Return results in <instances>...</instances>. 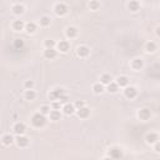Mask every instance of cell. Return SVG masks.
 Instances as JSON below:
<instances>
[{"instance_id": "obj_31", "label": "cell", "mask_w": 160, "mask_h": 160, "mask_svg": "<svg viewBox=\"0 0 160 160\" xmlns=\"http://www.w3.org/2000/svg\"><path fill=\"white\" fill-rule=\"evenodd\" d=\"M14 48L20 50V49H23L24 48V40L23 39H15L14 40Z\"/></svg>"}, {"instance_id": "obj_15", "label": "cell", "mask_w": 160, "mask_h": 160, "mask_svg": "<svg viewBox=\"0 0 160 160\" xmlns=\"http://www.w3.org/2000/svg\"><path fill=\"white\" fill-rule=\"evenodd\" d=\"M65 35L68 39H74L78 35V29L75 26H68L65 30Z\"/></svg>"}, {"instance_id": "obj_5", "label": "cell", "mask_w": 160, "mask_h": 160, "mask_svg": "<svg viewBox=\"0 0 160 160\" xmlns=\"http://www.w3.org/2000/svg\"><path fill=\"white\" fill-rule=\"evenodd\" d=\"M15 143L19 148H28L29 144H30V140H29V138L25 136L24 134L23 135H18L16 136V139H15Z\"/></svg>"}, {"instance_id": "obj_12", "label": "cell", "mask_w": 160, "mask_h": 160, "mask_svg": "<svg viewBox=\"0 0 160 160\" xmlns=\"http://www.w3.org/2000/svg\"><path fill=\"white\" fill-rule=\"evenodd\" d=\"M56 49H58L60 53H68L69 49H70L69 41H66V40H60L58 44H56Z\"/></svg>"}, {"instance_id": "obj_33", "label": "cell", "mask_w": 160, "mask_h": 160, "mask_svg": "<svg viewBox=\"0 0 160 160\" xmlns=\"http://www.w3.org/2000/svg\"><path fill=\"white\" fill-rule=\"evenodd\" d=\"M50 111H51V106H49V105H43L40 108V113L44 115H49Z\"/></svg>"}, {"instance_id": "obj_16", "label": "cell", "mask_w": 160, "mask_h": 160, "mask_svg": "<svg viewBox=\"0 0 160 160\" xmlns=\"http://www.w3.org/2000/svg\"><path fill=\"white\" fill-rule=\"evenodd\" d=\"M116 84H118L120 88H126L128 85H129V78L125 75H120L116 78Z\"/></svg>"}, {"instance_id": "obj_27", "label": "cell", "mask_w": 160, "mask_h": 160, "mask_svg": "<svg viewBox=\"0 0 160 160\" xmlns=\"http://www.w3.org/2000/svg\"><path fill=\"white\" fill-rule=\"evenodd\" d=\"M111 81H113V78H111L110 74H103V75L100 77V83L104 84V85H108Z\"/></svg>"}, {"instance_id": "obj_20", "label": "cell", "mask_w": 160, "mask_h": 160, "mask_svg": "<svg viewBox=\"0 0 160 160\" xmlns=\"http://www.w3.org/2000/svg\"><path fill=\"white\" fill-rule=\"evenodd\" d=\"M14 141H15V139L13 138V135H10V134H5V135H3V138H2V143H3L5 146L12 145Z\"/></svg>"}, {"instance_id": "obj_36", "label": "cell", "mask_w": 160, "mask_h": 160, "mask_svg": "<svg viewBox=\"0 0 160 160\" xmlns=\"http://www.w3.org/2000/svg\"><path fill=\"white\" fill-rule=\"evenodd\" d=\"M69 100H70V99H69V97H68V95H65V94H64L63 97L59 99V101H60L61 104H66V103H69Z\"/></svg>"}, {"instance_id": "obj_14", "label": "cell", "mask_w": 160, "mask_h": 160, "mask_svg": "<svg viewBox=\"0 0 160 160\" xmlns=\"http://www.w3.org/2000/svg\"><path fill=\"white\" fill-rule=\"evenodd\" d=\"M77 114H78V116L80 119H87L88 116L90 115V109L87 108V106H83V108L77 110Z\"/></svg>"}, {"instance_id": "obj_25", "label": "cell", "mask_w": 160, "mask_h": 160, "mask_svg": "<svg viewBox=\"0 0 160 160\" xmlns=\"http://www.w3.org/2000/svg\"><path fill=\"white\" fill-rule=\"evenodd\" d=\"M25 31H26L28 34L35 33V31H36V24L33 23V21H29V23H26V25H25Z\"/></svg>"}, {"instance_id": "obj_13", "label": "cell", "mask_w": 160, "mask_h": 160, "mask_svg": "<svg viewBox=\"0 0 160 160\" xmlns=\"http://www.w3.org/2000/svg\"><path fill=\"white\" fill-rule=\"evenodd\" d=\"M131 68L134 69V70H141L143 68H144V60L143 59H140V58H135V59H133L131 60Z\"/></svg>"}, {"instance_id": "obj_21", "label": "cell", "mask_w": 160, "mask_h": 160, "mask_svg": "<svg viewBox=\"0 0 160 160\" xmlns=\"http://www.w3.org/2000/svg\"><path fill=\"white\" fill-rule=\"evenodd\" d=\"M49 118H50V120H53V121L60 120V119H61V111H60V110H55V109H51V111H50V114H49Z\"/></svg>"}, {"instance_id": "obj_35", "label": "cell", "mask_w": 160, "mask_h": 160, "mask_svg": "<svg viewBox=\"0 0 160 160\" xmlns=\"http://www.w3.org/2000/svg\"><path fill=\"white\" fill-rule=\"evenodd\" d=\"M61 108V103L59 100H55V101H53L51 103V109H55V110H60Z\"/></svg>"}, {"instance_id": "obj_4", "label": "cell", "mask_w": 160, "mask_h": 160, "mask_svg": "<svg viewBox=\"0 0 160 160\" xmlns=\"http://www.w3.org/2000/svg\"><path fill=\"white\" fill-rule=\"evenodd\" d=\"M124 95H125V98L129 99V100L135 99L138 97V90L135 87H126L124 89Z\"/></svg>"}, {"instance_id": "obj_23", "label": "cell", "mask_w": 160, "mask_h": 160, "mask_svg": "<svg viewBox=\"0 0 160 160\" xmlns=\"http://www.w3.org/2000/svg\"><path fill=\"white\" fill-rule=\"evenodd\" d=\"M119 85L116 84V81H111L110 84H108L106 85V90H108L109 93H111V94H115V93H118V90H119Z\"/></svg>"}, {"instance_id": "obj_34", "label": "cell", "mask_w": 160, "mask_h": 160, "mask_svg": "<svg viewBox=\"0 0 160 160\" xmlns=\"http://www.w3.org/2000/svg\"><path fill=\"white\" fill-rule=\"evenodd\" d=\"M24 88H25L26 90H28V89H33V88H34V81H33V80H25Z\"/></svg>"}, {"instance_id": "obj_32", "label": "cell", "mask_w": 160, "mask_h": 160, "mask_svg": "<svg viewBox=\"0 0 160 160\" xmlns=\"http://www.w3.org/2000/svg\"><path fill=\"white\" fill-rule=\"evenodd\" d=\"M44 46L45 48H55L56 46V43L53 40V39H46L44 41Z\"/></svg>"}, {"instance_id": "obj_38", "label": "cell", "mask_w": 160, "mask_h": 160, "mask_svg": "<svg viewBox=\"0 0 160 160\" xmlns=\"http://www.w3.org/2000/svg\"><path fill=\"white\" fill-rule=\"evenodd\" d=\"M154 150L156 153H160V140H158L155 144H154Z\"/></svg>"}, {"instance_id": "obj_1", "label": "cell", "mask_w": 160, "mask_h": 160, "mask_svg": "<svg viewBox=\"0 0 160 160\" xmlns=\"http://www.w3.org/2000/svg\"><path fill=\"white\" fill-rule=\"evenodd\" d=\"M31 125H33L34 128H43V126H45L46 125V115L44 114H41V113H35L33 116H31Z\"/></svg>"}, {"instance_id": "obj_26", "label": "cell", "mask_w": 160, "mask_h": 160, "mask_svg": "<svg viewBox=\"0 0 160 160\" xmlns=\"http://www.w3.org/2000/svg\"><path fill=\"white\" fill-rule=\"evenodd\" d=\"M104 90H105L104 84H101V83H97L93 85V91L95 94H101V93H104Z\"/></svg>"}, {"instance_id": "obj_8", "label": "cell", "mask_w": 160, "mask_h": 160, "mask_svg": "<svg viewBox=\"0 0 160 160\" xmlns=\"http://www.w3.org/2000/svg\"><path fill=\"white\" fill-rule=\"evenodd\" d=\"M90 54V49L87 45H80L77 48V55L79 58H87Z\"/></svg>"}, {"instance_id": "obj_9", "label": "cell", "mask_w": 160, "mask_h": 160, "mask_svg": "<svg viewBox=\"0 0 160 160\" xmlns=\"http://www.w3.org/2000/svg\"><path fill=\"white\" fill-rule=\"evenodd\" d=\"M109 156L111 159H121L123 158V150L118 146H114L109 150Z\"/></svg>"}, {"instance_id": "obj_39", "label": "cell", "mask_w": 160, "mask_h": 160, "mask_svg": "<svg viewBox=\"0 0 160 160\" xmlns=\"http://www.w3.org/2000/svg\"><path fill=\"white\" fill-rule=\"evenodd\" d=\"M156 35L160 38V26H158V28H156Z\"/></svg>"}, {"instance_id": "obj_3", "label": "cell", "mask_w": 160, "mask_h": 160, "mask_svg": "<svg viewBox=\"0 0 160 160\" xmlns=\"http://www.w3.org/2000/svg\"><path fill=\"white\" fill-rule=\"evenodd\" d=\"M65 94V90H64L63 88H55L54 90H51L50 94H49V99L55 101V100H59L63 95Z\"/></svg>"}, {"instance_id": "obj_28", "label": "cell", "mask_w": 160, "mask_h": 160, "mask_svg": "<svg viewBox=\"0 0 160 160\" xmlns=\"http://www.w3.org/2000/svg\"><path fill=\"white\" fill-rule=\"evenodd\" d=\"M50 21H51V19H50L49 16H41L40 20H39V24H40V26H43V28H46V26L50 25Z\"/></svg>"}, {"instance_id": "obj_24", "label": "cell", "mask_w": 160, "mask_h": 160, "mask_svg": "<svg viewBox=\"0 0 160 160\" xmlns=\"http://www.w3.org/2000/svg\"><path fill=\"white\" fill-rule=\"evenodd\" d=\"M24 97H25V99H26V100L33 101V100H35V99H36V93H35L33 89H28V90L25 91V94H24Z\"/></svg>"}, {"instance_id": "obj_2", "label": "cell", "mask_w": 160, "mask_h": 160, "mask_svg": "<svg viewBox=\"0 0 160 160\" xmlns=\"http://www.w3.org/2000/svg\"><path fill=\"white\" fill-rule=\"evenodd\" d=\"M54 12L58 16H64V15H66L68 12H69V8L66 4H64V3H58L55 6H54Z\"/></svg>"}, {"instance_id": "obj_6", "label": "cell", "mask_w": 160, "mask_h": 160, "mask_svg": "<svg viewBox=\"0 0 160 160\" xmlns=\"http://www.w3.org/2000/svg\"><path fill=\"white\" fill-rule=\"evenodd\" d=\"M150 116H151V111L148 108H143V109H140L139 111H138V118H139L140 120H143V121L149 120L150 119Z\"/></svg>"}, {"instance_id": "obj_11", "label": "cell", "mask_w": 160, "mask_h": 160, "mask_svg": "<svg viewBox=\"0 0 160 160\" xmlns=\"http://www.w3.org/2000/svg\"><path fill=\"white\" fill-rule=\"evenodd\" d=\"M58 55V51L54 49V48H45L44 50V58L48 59V60H53L55 59Z\"/></svg>"}, {"instance_id": "obj_22", "label": "cell", "mask_w": 160, "mask_h": 160, "mask_svg": "<svg viewBox=\"0 0 160 160\" xmlns=\"http://www.w3.org/2000/svg\"><path fill=\"white\" fill-rule=\"evenodd\" d=\"M25 23L23 20H15L13 23V29L15 31H21V30H25Z\"/></svg>"}, {"instance_id": "obj_30", "label": "cell", "mask_w": 160, "mask_h": 160, "mask_svg": "<svg viewBox=\"0 0 160 160\" xmlns=\"http://www.w3.org/2000/svg\"><path fill=\"white\" fill-rule=\"evenodd\" d=\"M100 8V3L98 2V0H90L89 3V9L93 10V12H95V10H98Z\"/></svg>"}, {"instance_id": "obj_29", "label": "cell", "mask_w": 160, "mask_h": 160, "mask_svg": "<svg viewBox=\"0 0 160 160\" xmlns=\"http://www.w3.org/2000/svg\"><path fill=\"white\" fill-rule=\"evenodd\" d=\"M145 50H146V53H154L156 50V44L154 41H148L145 45Z\"/></svg>"}, {"instance_id": "obj_7", "label": "cell", "mask_w": 160, "mask_h": 160, "mask_svg": "<svg viewBox=\"0 0 160 160\" xmlns=\"http://www.w3.org/2000/svg\"><path fill=\"white\" fill-rule=\"evenodd\" d=\"M13 131L16 134V135H23L25 131H26V125L21 121H18L15 123V125L13 126Z\"/></svg>"}, {"instance_id": "obj_19", "label": "cell", "mask_w": 160, "mask_h": 160, "mask_svg": "<svg viewBox=\"0 0 160 160\" xmlns=\"http://www.w3.org/2000/svg\"><path fill=\"white\" fill-rule=\"evenodd\" d=\"M12 10H13V14H14V15L20 16V15L24 14L25 8H24V5H21V4H15V5L12 8Z\"/></svg>"}, {"instance_id": "obj_17", "label": "cell", "mask_w": 160, "mask_h": 160, "mask_svg": "<svg viewBox=\"0 0 160 160\" xmlns=\"http://www.w3.org/2000/svg\"><path fill=\"white\" fill-rule=\"evenodd\" d=\"M145 140H146V143L148 144H155L158 140H159V135L156 134V133H149V134H146V136H145Z\"/></svg>"}, {"instance_id": "obj_37", "label": "cell", "mask_w": 160, "mask_h": 160, "mask_svg": "<svg viewBox=\"0 0 160 160\" xmlns=\"http://www.w3.org/2000/svg\"><path fill=\"white\" fill-rule=\"evenodd\" d=\"M74 105H75V108H77V110H78V109L83 108V106H85V103H84L83 100H77Z\"/></svg>"}, {"instance_id": "obj_18", "label": "cell", "mask_w": 160, "mask_h": 160, "mask_svg": "<svg viewBox=\"0 0 160 160\" xmlns=\"http://www.w3.org/2000/svg\"><path fill=\"white\" fill-rule=\"evenodd\" d=\"M128 9L133 13H136L138 10L140 9V3L138 2V0H130V2L128 3Z\"/></svg>"}, {"instance_id": "obj_10", "label": "cell", "mask_w": 160, "mask_h": 160, "mask_svg": "<svg viewBox=\"0 0 160 160\" xmlns=\"http://www.w3.org/2000/svg\"><path fill=\"white\" fill-rule=\"evenodd\" d=\"M77 111V108H75V105L71 104V103H66V104H64L63 106V113L65 114V115H73L74 113Z\"/></svg>"}]
</instances>
